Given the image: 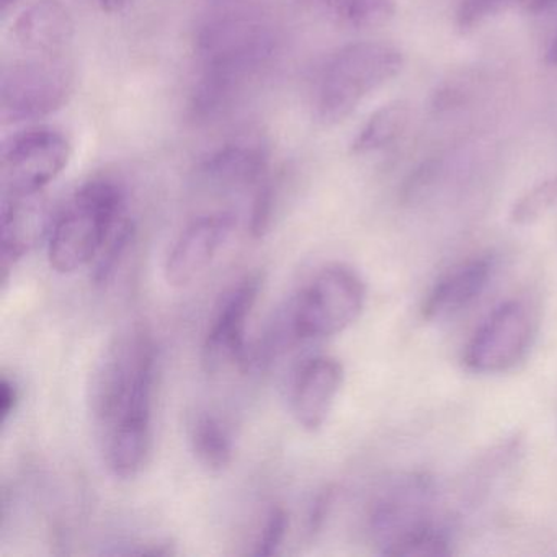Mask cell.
Segmentation results:
<instances>
[{"label":"cell","instance_id":"8fae6325","mask_svg":"<svg viewBox=\"0 0 557 557\" xmlns=\"http://www.w3.org/2000/svg\"><path fill=\"white\" fill-rule=\"evenodd\" d=\"M236 227L231 213H211L198 218L175 240L165 260V280L174 288H184L200 278L216 260Z\"/></svg>","mask_w":557,"mask_h":557},{"label":"cell","instance_id":"30bf717a","mask_svg":"<svg viewBox=\"0 0 557 557\" xmlns=\"http://www.w3.org/2000/svg\"><path fill=\"white\" fill-rule=\"evenodd\" d=\"M260 289L262 276L250 273L221 299L201 350V363L208 374H218L231 367L249 368L247 325Z\"/></svg>","mask_w":557,"mask_h":557},{"label":"cell","instance_id":"8992f818","mask_svg":"<svg viewBox=\"0 0 557 557\" xmlns=\"http://www.w3.org/2000/svg\"><path fill=\"white\" fill-rule=\"evenodd\" d=\"M156 347L145 329L119 335L103 350L90 376L89 407L100 432L119 419L139 380L156 368Z\"/></svg>","mask_w":557,"mask_h":557},{"label":"cell","instance_id":"7c38bea8","mask_svg":"<svg viewBox=\"0 0 557 557\" xmlns=\"http://www.w3.org/2000/svg\"><path fill=\"white\" fill-rule=\"evenodd\" d=\"M270 146L260 135L239 136L197 165V178L216 190H247L269 178Z\"/></svg>","mask_w":557,"mask_h":557},{"label":"cell","instance_id":"277c9868","mask_svg":"<svg viewBox=\"0 0 557 557\" xmlns=\"http://www.w3.org/2000/svg\"><path fill=\"white\" fill-rule=\"evenodd\" d=\"M367 286L357 270L332 263L315 273L292 302L278 329L289 344L347 331L364 308Z\"/></svg>","mask_w":557,"mask_h":557},{"label":"cell","instance_id":"484cf974","mask_svg":"<svg viewBox=\"0 0 557 557\" xmlns=\"http://www.w3.org/2000/svg\"><path fill=\"white\" fill-rule=\"evenodd\" d=\"M332 504V492L327 491L324 494L319 495L315 500L314 507H312L311 515H309L308 530L309 533L315 534L322 528L325 517H327L329 508Z\"/></svg>","mask_w":557,"mask_h":557},{"label":"cell","instance_id":"ffe728a7","mask_svg":"<svg viewBox=\"0 0 557 557\" xmlns=\"http://www.w3.org/2000/svg\"><path fill=\"white\" fill-rule=\"evenodd\" d=\"M557 205V175L534 185L510 211V221L517 226H530L540 221L550 208Z\"/></svg>","mask_w":557,"mask_h":557},{"label":"cell","instance_id":"9a60e30c","mask_svg":"<svg viewBox=\"0 0 557 557\" xmlns=\"http://www.w3.org/2000/svg\"><path fill=\"white\" fill-rule=\"evenodd\" d=\"M45 230L44 205L35 197H4L0 211V280L8 283L18 260L40 239Z\"/></svg>","mask_w":557,"mask_h":557},{"label":"cell","instance_id":"d6986e66","mask_svg":"<svg viewBox=\"0 0 557 557\" xmlns=\"http://www.w3.org/2000/svg\"><path fill=\"white\" fill-rule=\"evenodd\" d=\"M409 122V107L404 102L387 103L370 116L351 143L355 154L383 151L403 135Z\"/></svg>","mask_w":557,"mask_h":557},{"label":"cell","instance_id":"e0dca14e","mask_svg":"<svg viewBox=\"0 0 557 557\" xmlns=\"http://www.w3.org/2000/svg\"><path fill=\"white\" fill-rule=\"evenodd\" d=\"M190 445L195 458L208 471H223L233 462V433L216 413L195 416L190 423Z\"/></svg>","mask_w":557,"mask_h":557},{"label":"cell","instance_id":"4316f807","mask_svg":"<svg viewBox=\"0 0 557 557\" xmlns=\"http://www.w3.org/2000/svg\"><path fill=\"white\" fill-rule=\"evenodd\" d=\"M520 2L530 12H543L557 5V0H520Z\"/></svg>","mask_w":557,"mask_h":557},{"label":"cell","instance_id":"ba28073f","mask_svg":"<svg viewBox=\"0 0 557 557\" xmlns=\"http://www.w3.org/2000/svg\"><path fill=\"white\" fill-rule=\"evenodd\" d=\"M536 312L524 299H508L475 329L466 345V367L475 373H504L517 367L536 335Z\"/></svg>","mask_w":557,"mask_h":557},{"label":"cell","instance_id":"f1b7e54d","mask_svg":"<svg viewBox=\"0 0 557 557\" xmlns=\"http://www.w3.org/2000/svg\"><path fill=\"white\" fill-rule=\"evenodd\" d=\"M21 0H0V14L2 17H8L9 12L18 4Z\"/></svg>","mask_w":557,"mask_h":557},{"label":"cell","instance_id":"603a6c76","mask_svg":"<svg viewBox=\"0 0 557 557\" xmlns=\"http://www.w3.org/2000/svg\"><path fill=\"white\" fill-rule=\"evenodd\" d=\"M276 207V184L272 178H267L256 188L252 213H250V234L256 239L263 237L272 224L273 213Z\"/></svg>","mask_w":557,"mask_h":557},{"label":"cell","instance_id":"3957f363","mask_svg":"<svg viewBox=\"0 0 557 557\" xmlns=\"http://www.w3.org/2000/svg\"><path fill=\"white\" fill-rule=\"evenodd\" d=\"M404 58L386 44L348 45L338 50L322 70L315 90V115L325 126L347 120L374 90L403 70Z\"/></svg>","mask_w":557,"mask_h":557},{"label":"cell","instance_id":"6da1fadb","mask_svg":"<svg viewBox=\"0 0 557 557\" xmlns=\"http://www.w3.org/2000/svg\"><path fill=\"white\" fill-rule=\"evenodd\" d=\"M275 53V32L253 15L230 14L208 24L198 37V76L188 107L191 120L214 122L230 112Z\"/></svg>","mask_w":557,"mask_h":557},{"label":"cell","instance_id":"2e32d148","mask_svg":"<svg viewBox=\"0 0 557 557\" xmlns=\"http://www.w3.org/2000/svg\"><path fill=\"white\" fill-rule=\"evenodd\" d=\"M74 37V22L61 0H38L14 25V38L28 54H64Z\"/></svg>","mask_w":557,"mask_h":557},{"label":"cell","instance_id":"9c48e42d","mask_svg":"<svg viewBox=\"0 0 557 557\" xmlns=\"http://www.w3.org/2000/svg\"><path fill=\"white\" fill-rule=\"evenodd\" d=\"M432 482L425 475H407L391 484L371 507L370 528L373 540L386 556L433 530L430 521Z\"/></svg>","mask_w":557,"mask_h":557},{"label":"cell","instance_id":"83f0119b","mask_svg":"<svg viewBox=\"0 0 557 557\" xmlns=\"http://www.w3.org/2000/svg\"><path fill=\"white\" fill-rule=\"evenodd\" d=\"M99 2L103 11L109 12V14H116V12H122L123 9L128 8L132 0H99Z\"/></svg>","mask_w":557,"mask_h":557},{"label":"cell","instance_id":"ac0fdd59","mask_svg":"<svg viewBox=\"0 0 557 557\" xmlns=\"http://www.w3.org/2000/svg\"><path fill=\"white\" fill-rule=\"evenodd\" d=\"M315 4L332 22L351 30L383 27L396 14L394 0H315Z\"/></svg>","mask_w":557,"mask_h":557},{"label":"cell","instance_id":"cb8c5ba5","mask_svg":"<svg viewBox=\"0 0 557 557\" xmlns=\"http://www.w3.org/2000/svg\"><path fill=\"white\" fill-rule=\"evenodd\" d=\"M515 0H461L458 9V27L462 32L472 30L504 11Z\"/></svg>","mask_w":557,"mask_h":557},{"label":"cell","instance_id":"52a82bcc","mask_svg":"<svg viewBox=\"0 0 557 557\" xmlns=\"http://www.w3.org/2000/svg\"><path fill=\"white\" fill-rule=\"evenodd\" d=\"M71 151L67 136L50 126H35L12 136L0 152L4 197L40 195L64 171Z\"/></svg>","mask_w":557,"mask_h":557},{"label":"cell","instance_id":"7a4b0ae2","mask_svg":"<svg viewBox=\"0 0 557 557\" xmlns=\"http://www.w3.org/2000/svg\"><path fill=\"white\" fill-rule=\"evenodd\" d=\"M126 214V188L113 177H94L64 205L48 239L54 272H77L97 259Z\"/></svg>","mask_w":557,"mask_h":557},{"label":"cell","instance_id":"d4e9b609","mask_svg":"<svg viewBox=\"0 0 557 557\" xmlns=\"http://www.w3.org/2000/svg\"><path fill=\"white\" fill-rule=\"evenodd\" d=\"M21 403V387L15 380L2 374L0 377V425L9 422Z\"/></svg>","mask_w":557,"mask_h":557},{"label":"cell","instance_id":"4fadbf2b","mask_svg":"<svg viewBox=\"0 0 557 557\" xmlns=\"http://www.w3.org/2000/svg\"><path fill=\"white\" fill-rule=\"evenodd\" d=\"M342 384L344 367L337 358L315 357L301 368L293 384L292 410L302 430L318 432L322 429Z\"/></svg>","mask_w":557,"mask_h":557},{"label":"cell","instance_id":"44dd1931","mask_svg":"<svg viewBox=\"0 0 557 557\" xmlns=\"http://www.w3.org/2000/svg\"><path fill=\"white\" fill-rule=\"evenodd\" d=\"M135 223L126 216L125 220L116 227L115 233L110 237L109 243L103 246L97 256L96 269H94V282L96 285H106L120 267L126 250L135 239Z\"/></svg>","mask_w":557,"mask_h":557},{"label":"cell","instance_id":"f546056e","mask_svg":"<svg viewBox=\"0 0 557 557\" xmlns=\"http://www.w3.org/2000/svg\"><path fill=\"white\" fill-rule=\"evenodd\" d=\"M546 61L547 63L553 64V66H557V37L554 38L549 50H547Z\"/></svg>","mask_w":557,"mask_h":557},{"label":"cell","instance_id":"5b68a950","mask_svg":"<svg viewBox=\"0 0 557 557\" xmlns=\"http://www.w3.org/2000/svg\"><path fill=\"white\" fill-rule=\"evenodd\" d=\"M76 73L64 54H30L0 74V119L4 123L44 119L66 106Z\"/></svg>","mask_w":557,"mask_h":557},{"label":"cell","instance_id":"7402d4cb","mask_svg":"<svg viewBox=\"0 0 557 557\" xmlns=\"http://www.w3.org/2000/svg\"><path fill=\"white\" fill-rule=\"evenodd\" d=\"M289 515L283 507H273L267 517L265 524L260 531L259 537L256 541V549L253 556L270 557L278 553L280 546L285 541L286 533H288Z\"/></svg>","mask_w":557,"mask_h":557},{"label":"cell","instance_id":"5bb4252c","mask_svg":"<svg viewBox=\"0 0 557 557\" xmlns=\"http://www.w3.org/2000/svg\"><path fill=\"white\" fill-rule=\"evenodd\" d=\"M492 273H494V263L488 257H475L453 267L435 283L423 301V319L440 321V319L458 314L485 292Z\"/></svg>","mask_w":557,"mask_h":557}]
</instances>
